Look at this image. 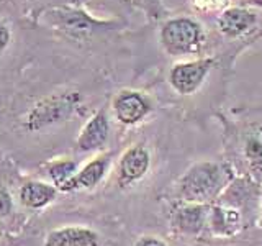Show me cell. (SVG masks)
<instances>
[{"label": "cell", "mask_w": 262, "mask_h": 246, "mask_svg": "<svg viewBox=\"0 0 262 246\" xmlns=\"http://www.w3.org/2000/svg\"><path fill=\"white\" fill-rule=\"evenodd\" d=\"M231 179V172L223 164L196 162L179 179V195L187 203H205L216 199Z\"/></svg>", "instance_id": "6da1fadb"}, {"label": "cell", "mask_w": 262, "mask_h": 246, "mask_svg": "<svg viewBox=\"0 0 262 246\" xmlns=\"http://www.w3.org/2000/svg\"><path fill=\"white\" fill-rule=\"evenodd\" d=\"M82 97L79 92H62L48 95L41 100L35 102V105L25 113L21 127L28 133H36V131L51 128L57 123L68 120L80 104Z\"/></svg>", "instance_id": "7a4b0ae2"}, {"label": "cell", "mask_w": 262, "mask_h": 246, "mask_svg": "<svg viewBox=\"0 0 262 246\" xmlns=\"http://www.w3.org/2000/svg\"><path fill=\"white\" fill-rule=\"evenodd\" d=\"M161 39L170 54H188L199 51L205 36L199 23L188 18H177L164 25Z\"/></svg>", "instance_id": "3957f363"}, {"label": "cell", "mask_w": 262, "mask_h": 246, "mask_svg": "<svg viewBox=\"0 0 262 246\" xmlns=\"http://www.w3.org/2000/svg\"><path fill=\"white\" fill-rule=\"evenodd\" d=\"M151 168V153L144 145H133L121 154L118 161L117 182L118 187L126 189L139 182Z\"/></svg>", "instance_id": "277c9868"}, {"label": "cell", "mask_w": 262, "mask_h": 246, "mask_svg": "<svg viewBox=\"0 0 262 246\" xmlns=\"http://www.w3.org/2000/svg\"><path fill=\"white\" fill-rule=\"evenodd\" d=\"M211 64H213L211 59H203V61H193V63H184L174 66L169 74L170 86L182 95H190L196 92L203 84L207 74L210 72Z\"/></svg>", "instance_id": "5b68a950"}, {"label": "cell", "mask_w": 262, "mask_h": 246, "mask_svg": "<svg viewBox=\"0 0 262 246\" xmlns=\"http://www.w3.org/2000/svg\"><path fill=\"white\" fill-rule=\"evenodd\" d=\"M115 117L123 125H136L151 112L149 100L139 92L123 90L113 100Z\"/></svg>", "instance_id": "8992f818"}, {"label": "cell", "mask_w": 262, "mask_h": 246, "mask_svg": "<svg viewBox=\"0 0 262 246\" xmlns=\"http://www.w3.org/2000/svg\"><path fill=\"white\" fill-rule=\"evenodd\" d=\"M110 136V121L105 110H98L90 118L77 136V150L80 153H95L106 145Z\"/></svg>", "instance_id": "52a82bcc"}, {"label": "cell", "mask_w": 262, "mask_h": 246, "mask_svg": "<svg viewBox=\"0 0 262 246\" xmlns=\"http://www.w3.org/2000/svg\"><path fill=\"white\" fill-rule=\"evenodd\" d=\"M43 246H100V236L89 227L68 225L48 232Z\"/></svg>", "instance_id": "ba28073f"}, {"label": "cell", "mask_w": 262, "mask_h": 246, "mask_svg": "<svg viewBox=\"0 0 262 246\" xmlns=\"http://www.w3.org/2000/svg\"><path fill=\"white\" fill-rule=\"evenodd\" d=\"M57 187L45 180L28 179L18 187V202L28 210H43L57 199Z\"/></svg>", "instance_id": "9c48e42d"}, {"label": "cell", "mask_w": 262, "mask_h": 246, "mask_svg": "<svg viewBox=\"0 0 262 246\" xmlns=\"http://www.w3.org/2000/svg\"><path fill=\"white\" fill-rule=\"evenodd\" d=\"M110 166H112V154L110 153H103V154L95 156V158L85 162L84 166L77 171V174L72 179L68 192L90 191V189H95L105 179Z\"/></svg>", "instance_id": "30bf717a"}, {"label": "cell", "mask_w": 262, "mask_h": 246, "mask_svg": "<svg viewBox=\"0 0 262 246\" xmlns=\"http://www.w3.org/2000/svg\"><path fill=\"white\" fill-rule=\"evenodd\" d=\"M210 209L205 203L180 205L172 212V227L185 235H199L208 220Z\"/></svg>", "instance_id": "8fae6325"}, {"label": "cell", "mask_w": 262, "mask_h": 246, "mask_svg": "<svg viewBox=\"0 0 262 246\" xmlns=\"http://www.w3.org/2000/svg\"><path fill=\"white\" fill-rule=\"evenodd\" d=\"M256 22V15L244 8H229L220 15L218 28L226 36H239L244 31H248L252 23Z\"/></svg>", "instance_id": "7c38bea8"}, {"label": "cell", "mask_w": 262, "mask_h": 246, "mask_svg": "<svg viewBox=\"0 0 262 246\" xmlns=\"http://www.w3.org/2000/svg\"><path fill=\"white\" fill-rule=\"evenodd\" d=\"M211 228L216 235L233 236L241 230V213L234 209L226 207H213L210 210Z\"/></svg>", "instance_id": "4fadbf2b"}, {"label": "cell", "mask_w": 262, "mask_h": 246, "mask_svg": "<svg viewBox=\"0 0 262 246\" xmlns=\"http://www.w3.org/2000/svg\"><path fill=\"white\" fill-rule=\"evenodd\" d=\"M46 176L59 192H68V189L79 171V164L74 159H56L46 164Z\"/></svg>", "instance_id": "5bb4252c"}, {"label": "cell", "mask_w": 262, "mask_h": 246, "mask_svg": "<svg viewBox=\"0 0 262 246\" xmlns=\"http://www.w3.org/2000/svg\"><path fill=\"white\" fill-rule=\"evenodd\" d=\"M244 153H246V158L251 161V164L262 162V143H260V139L249 138L248 141H246Z\"/></svg>", "instance_id": "9a60e30c"}, {"label": "cell", "mask_w": 262, "mask_h": 246, "mask_svg": "<svg viewBox=\"0 0 262 246\" xmlns=\"http://www.w3.org/2000/svg\"><path fill=\"white\" fill-rule=\"evenodd\" d=\"M13 212V197L10 191L0 187V218H7Z\"/></svg>", "instance_id": "2e32d148"}, {"label": "cell", "mask_w": 262, "mask_h": 246, "mask_svg": "<svg viewBox=\"0 0 262 246\" xmlns=\"http://www.w3.org/2000/svg\"><path fill=\"white\" fill-rule=\"evenodd\" d=\"M228 4V0H193V5L196 8H202V10L208 12V10H215V8H221Z\"/></svg>", "instance_id": "e0dca14e"}, {"label": "cell", "mask_w": 262, "mask_h": 246, "mask_svg": "<svg viewBox=\"0 0 262 246\" xmlns=\"http://www.w3.org/2000/svg\"><path fill=\"white\" fill-rule=\"evenodd\" d=\"M10 38H12L10 30H8L7 25L0 20V56H2V53L7 49L8 43H10Z\"/></svg>", "instance_id": "ac0fdd59"}, {"label": "cell", "mask_w": 262, "mask_h": 246, "mask_svg": "<svg viewBox=\"0 0 262 246\" xmlns=\"http://www.w3.org/2000/svg\"><path fill=\"white\" fill-rule=\"evenodd\" d=\"M135 246H169V244L166 241H162L161 238H156V236H141L135 243Z\"/></svg>", "instance_id": "d6986e66"}, {"label": "cell", "mask_w": 262, "mask_h": 246, "mask_svg": "<svg viewBox=\"0 0 262 246\" xmlns=\"http://www.w3.org/2000/svg\"><path fill=\"white\" fill-rule=\"evenodd\" d=\"M248 4H252V5H256V7H260L262 8V0H246Z\"/></svg>", "instance_id": "ffe728a7"}, {"label": "cell", "mask_w": 262, "mask_h": 246, "mask_svg": "<svg viewBox=\"0 0 262 246\" xmlns=\"http://www.w3.org/2000/svg\"><path fill=\"white\" fill-rule=\"evenodd\" d=\"M0 246H7V244H5V243H4L2 240H0Z\"/></svg>", "instance_id": "44dd1931"}]
</instances>
